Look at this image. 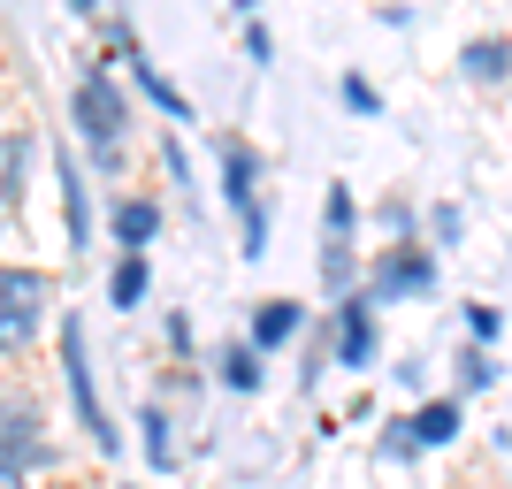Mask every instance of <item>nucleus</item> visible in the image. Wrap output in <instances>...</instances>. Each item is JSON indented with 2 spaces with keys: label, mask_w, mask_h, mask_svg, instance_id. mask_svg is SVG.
<instances>
[{
  "label": "nucleus",
  "mask_w": 512,
  "mask_h": 489,
  "mask_svg": "<svg viewBox=\"0 0 512 489\" xmlns=\"http://www.w3.org/2000/svg\"><path fill=\"white\" fill-rule=\"evenodd\" d=\"M54 184H62V207H69V245H85L92 222H85V184H77V169H69V153H54Z\"/></svg>",
  "instance_id": "nucleus-11"
},
{
  "label": "nucleus",
  "mask_w": 512,
  "mask_h": 489,
  "mask_svg": "<svg viewBox=\"0 0 512 489\" xmlns=\"http://www.w3.org/2000/svg\"><path fill=\"white\" fill-rule=\"evenodd\" d=\"M138 428H146V459H153L161 474H169V467H176V444H169V413H161V405H146V421H138Z\"/></svg>",
  "instance_id": "nucleus-17"
},
{
  "label": "nucleus",
  "mask_w": 512,
  "mask_h": 489,
  "mask_svg": "<svg viewBox=\"0 0 512 489\" xmlns=\"http://www.w3.org/2000/svg\"><path fill=\"white\" fill-rule=\"evenodd\" d=\"M153 230H161V207H153V199H115V245H123V253H146Z\"/></svg>",
  "instance_id": "nucleus-9"
},
{
  "label": "nucleus",
  "mask_w": 512,
  "mask_h": 489,
  "mask_svg": "<svg viewBox=\"0 0 512 489\" xmlns=\"http://www.w3.org/2000/svg\"><path fill=\"white\" fill-rule=\"evenodd\" d=\"M0 176H8V184H0V192L16 199V192H23V138H8V161H0Z\"/></svg>",
  "instance_id": "nucleus-21"
},
{
  "label": "nucleus",
  "mask_w": 512,
  "mask_h": 489,
  "mask_svg": "<svg viewBox=\"0 0 512 489\" xmlns=\"http://www.w3.org/2000/svg\"><path fill=\"white\" fill-rule=\"evenodd\" d=\"M0 489H23V474H16V467H8V459H0Z\"/></svg>",
  "instance_id": "nucleus-23"
},
{
  "label": "nucleus",
  "mask_w": 512,
  "mask_h": 489,
  "mask_svg": "<svg viewBox=\"0 0 512 489\" xmlns=\"http://www.w3.org/2000/svg\"><path fill=\"white\" fill-rule=\"evenodd\" d=\"M69 8H77V16H92V8H100V0H69Z\"/></svg>",
  "instance_id": "nucleus-24"
},
{
  "label": "nucleus",
  "mask_w": 512,
  "mask_h": 489,
  "mask_svg": "<svg viewBox=\"0 0 512 489\" xmlns=\"http://www.w3.org/2000/svg\"><path fill=\"white\" fill-rule=\"evenodd\" d=\"M62 367H69V405L100 451H115V421L100 413V390H92V367H85V321H62Z\"/></svg>",
  "instance_id": "nucleus-3"
},
{
  "label": "nucleus",
  "mask_w": 512,
  "mask_h": 489,
  "mask_svg": "<svg viewBox=\"0 0 512 489\" xmlns=\"http://www.w3.org/2000/svg\"><path fill=\"white\" fill-rule=\"evenodd\" d=\"M260 161H253V146H245V138H222V199H230L237 214H245V222H253L260 214Z\"/></svg>",
  "instance_id": "nucleus-7"
},
{
  "label": "nucleus",
  "mask_w": 512,
  "mask_h": 489,
  "mask_svg": "<svg viewBox=\"0 0 512 489\" xmlns=\"http://www.w3.org/2000/svg\"><path fill=\"white\" fill-rule=\"evenodd\" d=\"M138 298H146V253H123V260H115V276H107V306L130 314Z\"/></svg>",
  "instance_id": "nucleus-10"
},
{
  "label": "nucleus",
  "mask_w": 512,
  "mask_h": 489,
  "mask_svg": "<svg viewBox=\"0 0 512 489\" xmlns=\"http://www.w3.org/2000/svg\"><path fill=\"white\" fill-rule=\"evenodd\" d=\"M436 283V260L421 253V245H390L383 260H375V276H367V298L383 306V298H413V291H428Z\"/></svg>",
  "instance_id": "nucleus-4"
},
{
  "label": "nucleus",
  "mask_w": 512,
  "mask_h": 489,
  "mask_svg": "<svg viewBox=\"0 0 512 489\" xmlns=\"http://www.w3.org/2000/svg\"><path fill=\"white\" fill-rule=\"evenodd\" d=\"M505 69H512V39H474L467 46V77L474 85H497Z\"/></svg>",
  "instance_id": "nucleus-14"
},
{
  "label": "nucleus",
  "mask_w": 512,
  "mask_h": 489,
  "mask_svg": "<svg viewBox=\"0 0 512 489\" xmlns=\"http://www.w3.org/2000/svg\"><path fill=\"white\" fill-rule=\"evenodd\" d=\"M497 383V360L490 352H467V360H459V390H490Z\"/></svg>",
  "instance_id": "nucleus-19"
},
{
  "label": "nucleus",
  "mask_w": 512,
  "mask_h": 489,
  "mask_svg": "<svg viewBox=\"0 0 512 489\" xmlns=\"http://www.w3.org/2000/svg\"><path fill=\"white\" fill-rule=\"evenodd\" d=\"M337 360L344 367H367V360H375V298H367V291H352L337 306Z\"/></svg>",
  "instance_id": "nucleus-6"
},
{
  "label": "nucleus",
  "mask_w": 512,
  "mask_h": 489,
  "mask_svg": "<svg viewBox=\"0 0 512 489\" xmlns=\"http://www.w3.org/2000/svg\"><path fill=\"white\" fill-rule=\"evenodd\" d=\"M46 306H54V283H46L39 268H0V352L31 344Z\"/></svg>",
  "instance_id": "nucleus-2"
},
{
  "label": "nucleus",
  "mask_w": 512,
  "mask_h": 489,
  "mask_svg": "<svg viewBox=\"0 0 512 489\" xmlns=\"http://www.w3.org/2000/svg\"><path fill=\"white\" fill-rule=\"evenodd\" d=\"M214 375L230 390H260V352L253 344H222V352H214Z\"/></svg>",
  "instance_id": "nucleus-12"
},
{
  "label": "nucleus",
  "mask_w": 512,
  "mask_h": 489,
  "mask_svg": "<svg viewBox=\"0 0 512 489\" xmlns=\"http://www.w3.org/2000/svg\"><path fill=\"white\" fill-rule=\"evenodd\" d=\"M69 115H77V130L92 138V153H100V169L115 176V146H123V130H130V100H123V85L107 77L100 62L77 77V92H69Z\"/></svg>",
  "instance_id": "nucleus-1"
},
{
  "label": "nucleus",
  "mask_w": 512,
  "mask_h": 489,
  "mask_svg": "<svg viewBox=\"0 0 512 489\" xmlns=\"http://www.w3.org/2000/svg\"><path fill=\"white\" fill-rule=\"evenodd\" d=\"M406 428H413V444H451V436H459V405L436 398V405H421Z\"/></svg>",
  "instance_id": "nucleus-13"
},
{
  "label": "nucleus",
  "mask_w": 512,
  "mask_h": 489,
  "mask_svg": "<svg viewBox=\"0 0 512 489\" xmlns=\"http://www.w3.org/2000/svg\"><path fill=\"white\" fill-rule=\"evenodd\" d=\"M321 222H329V237H352V192H344V184H329V207H321Z\"/></svg>",
  "instance_id": "nucleus-18"
},
{
  "label": "nucleus",
  "mask_w": 512,
  "mask_h": 489,
  "mask_svg": "<svg viewBox=\"0 0 512 489\" xmlns=\"http://www.w3.org/2000/svg\"><path fill=\"white\" fill-rule=\"evenodd\" d=\"M130 69H138V85H146L153 100L169 107L176 123H192V100H184V92H176V85H169V77H161V69H153V62H138V54H130Z\"/></svg>",
  "instance_id": "nucleus-16"
},
{
  "label": "nucleus",
  "mask_w": 512,
  "mask_h": 489,
  "mask_svg": "<svg viewBox=\"0 0 512 489\" xmlns=\"http://www.w3.org/2000/svg\"><path fill=\"white\" fill-rule=\"evenodd\" d=\"M306 329V306L299 298H260V314H253V352H276V344H291Z\"/></svg>",
  "instance_id": "nucleus-8"
},
{
  "label": "nucleus",
  "mask_w": 512,
  "mask_h": 489,
  "mask_svg": "<svg viewBox=\"0 0 512 489\" xmlns=\"http://www.w3.org/2000/svg\"><path fill=\"white\" fill-rule=\"evenodd\" d=\"M344 107L352 115H383V92L367 85V77H344Z\"/></svg>",
  "instance_id": "nucleus-20"
},
{
  "label": "nucleus",
  "mask_w": 512,
  "mask_h": 489,
  "mask_svg": "<svg viewBox=\"0 0 512 489\" xmlns=\"http://www.w3.org/2000/svg\"><path fill=\"white\" fill-rule=\"evenodd\" d=\"M467 329H474V344H490L497 337V306H467Z\"/></svg>",
  "instance_id": "nucleus-22"
},
{
  "label": "nucleus",
  "mask_w": 512,
  "mask_h": 489,
  "mask_svg": "<svg viewBox=\"0 0 512 489\" xmlns=\"http://www.w3.org/2000/svg\"><path fill=\"white\" fill-rule=\"evenodd\" d=\"M0 459H8V467H46V459H54V444L39 436V413L23 398H0Z\"/></svg>",
  "instance_id": "nucleus-5"
},
{
  "label": "nucleus",
  "mask_w": 512,
  "mask_h": 489,
  "mask_svg": "<svg viewBox=\"0 0 512 489\" xmlns=\"http://www.w3.org/2000/svg\"><path fill=\"white\" fill-rule=\"evenodd\" d=\"M321 283L337 298H352V237H329V245H321Z\"/></svg>",
  "instance_id": "nucleus-15"
}]
</instances>
